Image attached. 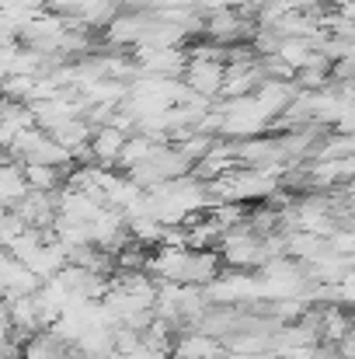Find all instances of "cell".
Segmentation results:
<instances>
[{"instance_id": "obj_1", "label": "cell", "mask_w": 355, "mask_h": 359, "mask_svg": "<svg viewBox=\"0 0 355 359\" xmlns=\"http://www.w3.org/2000/svg\"><path fill=\"white\" fill-rule=\"evenodd\" d=\"M46 279H39L21 258H14L11 251H4L0 258V286H4V304L18 300V297H35L42 290Z\"/></svg>"}, {"instance_id": "obj_6", "label": "cell", "mask_w": 355, "mask_h": 359, "mask_svg": "<svg viewBox=\"0 0 355 359\" xmlns=\"http://www.w3.org/2000/svg\"><path fill=\"white\" fill-rule=\"evenodd\" d=\"M157 140H150V136H143V133H136V136H129V143H125V150H122V157H118V168H125V171H136L139 164H146L153 154H157Z\"/></svg>"}, {"instance_id": "obj_2", "label": "cell", "mask_w": 355, "mask_h": 359, "mask_svg": "<svg viewBox=\"0 0 355 359\" xmlns=\"http://www.w3.org/2000/svg\"><path fill=\"white\" fill-rule=\"evenodd\" d=\"M181 81L195 95L213 102V98H220V91L227 84V63H220V60H188V70H185Z\"/></svg>"}, {"instance_id": "obj_4", "label": "cell", "mask_w": 355, "mask_h": 359, "mask_svg": "<svg viewBox=\"0 0 355 359\" xmlns=\"http://www.w3.org/2000/svg\"><path fill=\"white\" fill-rule=\"evenodd\" d=\"M125 143H129V136H125L122 129H116V126H102V129H95L91 150H95L98 168H112V164H118V157H122Z\"/></svg>"}, {"instance_id": "obj_8", "label": "cell", "mask_w": 355, "mask_h": 359, "mask_svg": "<svg viewBox=\"0 0 355 359\" xmlns=\"http://www.w3.org/2000/svg\"><path fill=\"white\" fill-rule=\"evenodd\" d=\"M28 231V224L18 217V213H11V210H4V248H11L14 241L21 238Z\"/></svg>"}, {"instance_id": "obj_7", "label": "cell", "mask_w": 355, "mask_h": 359, "mask_svg": "<svg viewBox=\"0 0 355 359\" xmlns=\"http://www.w3.org/2000/svg\"><path fill=\"white\" fill-rule=\"evenodd\" d=\"M25 178H28L32 192H49V196H56V192L67 189L60 168H49V164H25Z\"/></svg>"}, {"instance_id": "obj_3", "label": "cell", "mask_w": 355, "mask_h": 359, "mask_svg": "<svg viewBox=\"0 0 355 359\" xmlns=\"http://www.w3.org/2000/svg\"><path fill=\"white\" fill-rule=\"evenodd\" d=\"M223 353V339H213L206 332H188L174 342L171 359H216Z\"/></svg>"}, {"instance_id": "obj_5", "label": "cell", "mask_w": 355, "mask_h": 359, "mask_svg": "<svg viewBox=\"0 0 355 359\" xmlns=\"http://www.w3.org/2000/svg\"><path fill=\"white\" fill-rule=\"evenodd\" d=\"M32 192L28 178H25V164H14V161H4V171H0V199H4V210L21 203L25 196Z\"/></svg>"}, {"instance_id": "obj_9", "label": "cell", "mask_w": 355, "mask_h": 359, "mask_svg": "<svg viewBox=\"0 0 355 359\" xmlns=\"http://www.w3.org/2000/svg\"><path fill=\"white\" fill-rule=\"evenodd\" d=\"M345 4H355V0H335V11H338V7H345Z\"/></svg>"}]
</instances>
